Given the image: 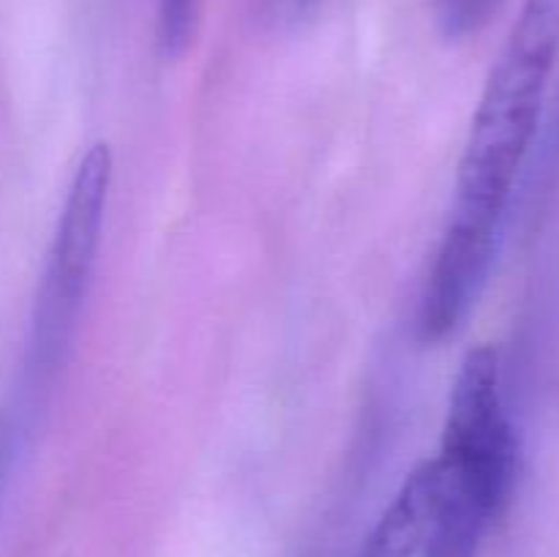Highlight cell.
Here are the masks:
<instances>
[{
    "instance_id": "obj_1",
    "label": "cell",
    "mask_w": 559,
    "mask_h": 557,
    "mask_svg": "<svg viewBox=\"0 0 559 557\" xmlns=\"http://www.w3.org/2000/svg\"><path fill=\"white\" fill-rule=\"evenodd\" d=\"M559 58V0H524L475 109L453 211L506 222Z\"/></svg>"
},
{
    "instance_id": "obj_6",
    "label": "cell",
    "mask_w": 559,
    "mask_h": 557,
    "mask_svg": "<svg viewBox=\"0 0 559 557\" xmlns=\"http://www.w3.org/2000/svg\"><path fill=\"white\" fill-rule=\"evenodd\" d=\"M200 14L202 0H158V44L167 58H180L191 47Z\"/></svg>"
},
{
    "instance_id": "obj_2",
    "label": "cell",
    "mask_w": 559,
    "mask_h": 557,
    "mask_svg": "<svg viewBox=\"0 0 559 557\" xmlns=\"http://www.w3.org/2000/svg\"><path fill=\"white\" fill-rule=\"evenodd\" d=\"M109 178H112L109 145L96 142L76 164L49 249L36 309V349L41 360L58 358L60 347L74 328L102 244Z\"/></svg>"
},
{
    "instance_id": "obj_5",
    "label": "cell",
    "mask_w": 559,
    "mask_h": 557,
    "mask_svg": "<svg viewBox=\"0 0 559 557\" xmlns=\"http://www.w3.org/2000/svg\"><path fill=\"white\" fill-rule=\"evenodd\" d=\"M445 500V470L429 459L409 473L358 557H429Z\"/></svg>"
},
{
    "instance_id": "obj_7",
    "label": "cell",
    "mask_w": 559,
    "mask_h": 557,
    "mask_svg": "<svg viewBox=\"0 0 559 557\" xmlns=\"http://www.w3.org/2000/svg\"><path fill=\"white\" fill-rule=\"evenodd\" d=\"M502 0H435L437 25L448 38H467L489 25Z\"/></svg>"
},
{
    "instance_id": "obj_4",
    "label": "cell",
    "mask_w": 559,
    "mask_h": 557,
    "mask_svg": "<svg viewBox=\"0 0 559 557\" xmlns=\"http://www.w3.org/2000/svg\"><path fill=\"white\" fill-rule=\"evenodd\" d=\"M500 233L495 224L451 213L420 295L418 328L426 342L448 339L469 315L495 262Z\"/></svg>"
},
{
    "instance_id": "obj_8",
    "label": "cell",
    "mask_w": 559,
    "mask_h": 557,
    "mask_svg": "<svg viewBox=\"0 0 559 557\" xmlns=\"http://www.w3.org/2000/svg\"><path fill=\"white\" fill-rule=\"evenodd\" d=\"M484 535L486 530L475 524L473 519L459 517V513L442 508L429 557H478Z\"/></svg>"
},
{
    "instance_id": "obj_3",
    "label": "cell",
    "mask_w": 559,
    "mask_h": 557,
    "mask_svg": "<svg viewBox=\"0 0 559 557\" xmlns=\"http://www.w3.org/2000/svg\"><path fill=\"white\" fill-rule=\"evenodd\" d=\"M516 435L502 396L500 355L475 347L451 391L440 459L506 508L516 478Z\"/></svg>"
}]
</instances>
